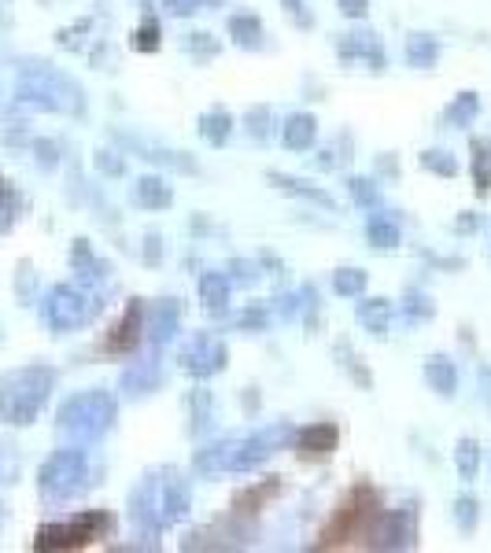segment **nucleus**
I'll list each match as a JSON object with an SVG mask.
<instances>
[{"instance_id": "f257e3e1", "label": "nucleus", "mask_w": 491, "mask_h": 553, "mask_svg": "<svg viewBox=\"0 0 491 553\" xmlns=\"http://www.w3.org/2000/svg\"><path fill=\"white\" fill-rule=\"evenodd\" d=\"M380 517V498L369 487H355L344 502L337 506L333 520L321 528L318 535V549H355V546H369L373 524Z\"/></svg>"}, {"instance_id": "f03ea898", "label": "nucleus", "mask_w": 491, "mask_h": 553, "mask_svg": "<svg viewBox=\"0 0 491 553\" xmlns=\"http://www.w3.org/2000/svg\"><path fill=\"white\" fill-rule=\"evenodd\" d=\"M103 531H112V517L89 513V517L71 520V524H48V528H41L37 538H34V546L37 549H82L93 538H100Z\"/></svg>"}]
</instances>
